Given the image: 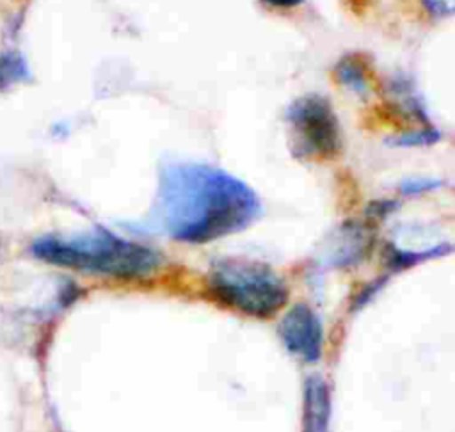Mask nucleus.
Masks as SVG:
<instances>
[{
	"mask_svg": "<svg viewBox=\"0 0 455 432\" xmlns=\"http://www.w3.org/2000/svg\"><path fill=\"white\" fill-rule=\"evenodd\" d=\"M259 213L258 194L219 167L169 164L160 171L153 220L174 240H217L245 229Z\"/></svg>",
	"mask_w": 455,
	"mask_h": 432,
	"instance_id": "nucleus-1",
	"label": "nucleus"
},
{
	"mask_svg": "<svg viewBox=\"0 0 455 432\" xmlns=\"http://www.w3.org/2000/svg\"><path fill=\"white\" fill-rule=\"evenodd\" d=\"M32 254L57 267L112 277H142L162 263L156 251L107 229L46 235L32 244Z\"/></svg>",
	"mask_w": 455,
	"mask_h": 432,
	"instance_id": "nucleus-2",
	"label": "nucleus"
},
{
	"mask_svg": "<svg viewBox=\"0 0 455 432\" xmlns=\"http://www.w3.org/2000/svg\"><path fill=\"white\" fill-rule=\"evenodd\" d=\"M208 288L224 302L251 316L277 313L286 299L284 281L265 263L251 260H220L208 272Z\"/></svg>",
	"mask_w": 455,
	"mask_h": 432,
	"instance_id": "nucleus-3",
	"label": "nucleus"
},
{
	"mask_svg": "<svg viewBox=\"0 0 455 432\" xmlns=\"http://www.w3.org/2000/svg\"><path fill=\"white\" fill-rule=\"evenodd\" d=\"M291 151L302 160H329L341 149V128L331 103L320 94H304L286 108Z\"/></svg>",
	"mask_w": 455,
	"mask_h": 432,
	"instance_id": "nucleus-4",
	"label": "nucleus"
},
{
	"mask_svg": "<svg viewBox=\"0 0 455 432\" xmlns=\"http://www.w3.org/2000/svg\"><path fill=\"white\" fill-rule=\"evenodd\" d=\"M281 338L290 352L313 363L320 357L323 331L320 318L307 304H295L279 324Z\"/></svg>",
	"mask_w": 455,
	"mask_h": 432,
	"instance_id": "nucleus-5",
	"label": "nucleus"
},
{
	"mask_svg": "<svg viewBox=\"0 0 455 432\" xmlns=\"http://www.w3.org/2000/svg\"><path fill=\"white\" fill-rule=\"evenodd\" d=\"M306 432H325L329 418V393L320 379H309L306 384V407H304Z\"/></svg>",
	"mask_w": 455,
	"mask_h": 432,
	"instance_id": "nucleus-6",
	"label": "nucleus"
},
{
	"mask_svg": "<svg viewBox=\"0 0 455 432\" xmlns=\"http://www.w3.org/2000/svg\"><path fill=\"white\" fill-rule=\"evenodd\" d=\"M28 68L23 57L16 52H5L0 55V89H7L23 78H27Z\"/></svg>",
	"mask_w": 455,
	"mask_h": 432,
	"instance_id": "nucleus-7",
	"label": "nucleus"
},
{
	"mask_svg": "<svg viewBox=\"0 0 455 432\" xmlns=\"http://www.w3.org/2000/svg\"><path fill=\"white\" fill-rule=\"evenodd\" d=\"M336 76L343 85H347L357 92H363L366 89V69L361 64V60L354 55L345 57L338 62Z\"/></svg>",
	"mask_w": 455,
	"mask_h": 432,
	"instance_id": "nucleus-8",
	"label": "nucleus"
},
{
	"mask_svg": "<svg viewBox=\"0 0 455 432\" xmlns=\"http://www.w3.org/2000/svg\"><path fill=\"white\" fill-rule=\"evenodd\" d=\"M441 139V133L435 128H425L419 132H411L403 133L402 137H396L389 140L393 146H425V144H434Z\"/></svg>",
	"mask_w": 455,
	"mask_h": 432,
	"instance_id": "nucleus-9",
	"label": "nucleus"
},
{
	"mask_svg": "<svg viewBox=\"0 0 455 432\" xmlns=\"http://www.w3.org/2000/svg\"><path fill=\"white\" fill-rule=\"evenodd\" d=\"M443 183L437 181V180H427V178H421V180H409L402 185V192L403 194H421L425 190H432L435 187H441Z\"/></svg>",
	"mask_w": 455,
	"mask_h": 432,
	"instance_id": "nucleus-10",
	"label": "nucleus"
},
{
	"mask_svg": "<svg viewBox=\"0 0 455 432\" xmlns=\"http://www.w3.org/2000/svg\"><path fill=\"white\" fill-rule=\"evenodd\" d=\"M261 2L270 7H277V9H291V7L300 5L304 0H261Z\"/></svg>",
	"mask_w": 455,
	"mask_h": 432,
	"instance_id": "nucleus-11",
	"label": "nucleus"
}]
</instances>
